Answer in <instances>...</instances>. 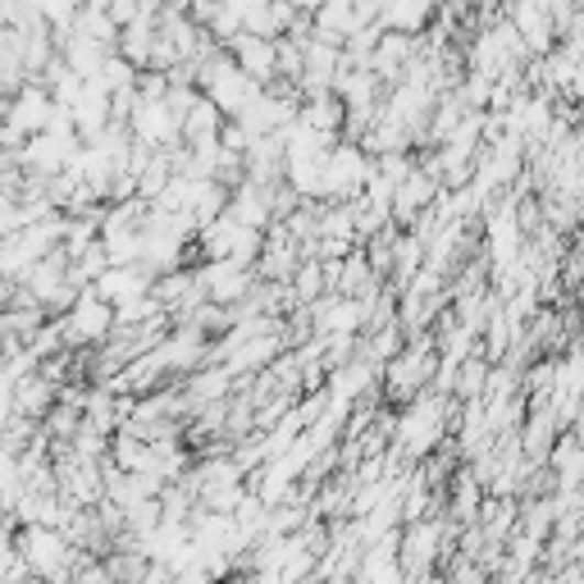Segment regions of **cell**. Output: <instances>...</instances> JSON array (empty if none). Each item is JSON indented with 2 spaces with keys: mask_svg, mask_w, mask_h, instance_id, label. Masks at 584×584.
<instances>
[{
  "mask_svg": "<svg viewBox=\"0 0 584 584\" xmlns=\"http://www.w3.org/2000/svg\"><path fill=\"white\" fill-rule=\"evenodd\" d=\"M516 530L548 543V535H558V498H530L526 507H520V526Z\"/></svg>",
  "mask_w": 584,
  "mask_h": 584,
  "instance_id": "cell-3",
  "label": "cell"
},
{
  "mask_svg": "<svg viewBox=\"0 0 584 584\" xmlns=\"http://www.w3.org/2000/svg\"><path fill=\"white\" fill-rule=\"evenodd\" d=\"M59 324H65L69 352L74 348H106L114 338V329H119V316H114V306L97 288H82L78 301H74V311L59 316Z\"/></svg>",
  "mask_w": 584,
  "mask_h": 584,
  "instance_id": "cell-1",
  "label": "cell"
},
{
  "mask_svg": "<svg viewBox=\"0 0 584 584\" xmlns=\"http://www.w3.org/2000/svg\"><path fill=\"white\" fill-rule=\"evenodd\" d=\"M448 535H452V530H443L439 520H416V526H407V535H403V552H397V562H403L407 580H425L429 571L439 566Z\"/></svg>",
  "mask_w": 584,
  "mask_h": 584,
  "instance_id": "cell-2",
  "label": "cell"
},
{
  "mask_svg": "<svg viewBox=\"0 0 584 584\" xmlns=\"http://www.w3.org/2000/svg\"><path fill=\"white\" fill-rule=\"evenodd\" d=\"M229 584H284L279 575H265V571H256V575H247V580H229Z\"/></svg>",
  "mask_w": 584,
  "mask_h": 584,
  "instance_id": "cell-5",
  "label": "cell"
},
{
  "mask_svg": "<svg viewBox=\"0 0 584 584\" xmlns=\"http://www.w3.org/2000/svg\"><path fill=\"white\" fill-rule=\"evenodd\" d=\"M137 584H174V571H169V566H161V562H151V571H146Z\"/></svg>",
  "mask_w": 584,
  "mask_h": 584,
  "instance_id": "cell-4",
  "label": "cell"
}]
</instances>
